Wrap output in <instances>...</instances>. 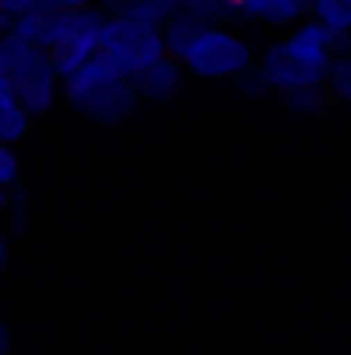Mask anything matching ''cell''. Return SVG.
Returning <instances> with one entry per match:
<instances>
[{"mask_svg":"<svg viewBox=\"0 0 351 355\" xmlns=\"http://www.w3.org/2000/svg\"><path fill=\"white\" fill-rule=\"evenodd\" d=\"M67 103H71L83 120H91V124L120 128V124H128V120L137 116L141 95L132 87V79H112V83H99V87H87V91H79V95H71Z\"/></svg>","mask_w":351,"mask_h":355,"instance_id":"8992f818","label":"cell"},{"mask_svg":"<svg viewBox=\"0 0 351 355\" xmlns=\"http://www.w3.org/2000/svg\"><path fill=\"white\" fill-rule=\"evenodd\" d=\"M327 87H306V91H289V95H281V103L289 107V112H298V116H323L327 112Z\"/></svg>","mask_w":351,"mask_h":355,"instance_id":"2e32d148","label":"cell"},{"mask_svg":"<svg viewBox=\"0 0 351 355\" xmlns=\"http://www.w3.org/2000/svg\"><path fill=\"white\" fill-rule=\"evenodd\" d=\"M289 42H293L302 54H310V58H323V62L335 58V33L323 29L314 17H306L302 25H293V29H289Z\"/></svg>","mask_w":351,"mask_h":355,"instance_id":"8fae6325","label":"cell"},{"mask_svg":"<svg viewBox=\"0 0 351 355\" xmlns=\"http://www.w3.org/2000/svg\"><path fill=\"white\" fill-rule=\"evenodd\" d=\"M0 186L4 190L21 186V153L12 145H0Z\"/></svg>","mask_w":351,"mask_h":355,"instance_id":"d6986e66","label":"cell"},{"mask_svg":"<svg viewBox=\"0 0 351 355\" xmlns=\"http://www.w3.org/2000/svg\"><path fill=\"white\" fill-rule=\"evenodd\" d=\"M99 8H103L108 17H116V12H128V8H132V0H99Z\"/></svg>","mask_w":351,"mask_h":355,"instance_id":"7402d4cb","label":"cell"},{"mask_svg":"<svg viewBox=\"0 0 351 355\" xmlns=\"http://www.w3.org/2000/svg\"><path fill=\"white\" fill-rule=\"evenodd\" d=\"M4 75L29 116H46L62 99V75H58L50 50H37V46L8 37L4 42Z\"/></svg>","mask_w":351,"mask_h":355,"instance_id":"6da1fadb","label":"cell"},{"mask_svg":"<svg viewBox=\"0 0 351 355\" xmlns=\"http://www.w3.org/2000/svg\"><path fill=\"white\" fill-rule=\"evenodd\" d=\"M0 355H12V327L0 318Z\"/></svg>","mask_w":351,"mask_h":355,"instance_id":"cb8c5ba5","label":"cell"},{"mask_svg":"<svg viewBox=\"0 0 351 355\" xmlns=\"http://www.w3.org/2000/svg\"><path fill=\"white\" fill-rule=\"evenodd\" d=\"M203 33H207V25H203V21H194L190 12H178L174 21H170V25L162 29V37H166V54L182 62V58H186V54L194 50V42H198Z\"/></svg>","mask_w":351,"mask_h":355,"instance_id":"7c38bea8","label":"cell"},{"mask_svg":"<svg viewBox=\"0 0 351 355\" xmlns=\"http://www.w3.org/2000/svg\"><path fill=\"white\" fill-rule=\"evenodd\" d=\"M103 21H108V12H103L99 4H95V8H67L62 33H58L54 50H50V58H54V67H58L62 83H67L71 75H79L91 58L99 54V33H103Z\"/></svg>","mask_w":351,"mask_h":355,"instance_id":"5b68a950","label":"cell"},{"mask_svg":"<svg viewBox=\"0 0 351 355\" xmlns=\"http://www.w3.org/2000/svg\"><path fill=\"white\" fill-rule=\"evenodd\" d=\"M25 223H29V190H25V182H21V186H12V194H8V236H21Z\"/></svg>","mask_w":351,"mask_h":355,"instance_id":"ac0fdd59","label":"cell"},{"mask_svg":"<svg viewBox=\"0 0 351 355\" xmlns=\"http://www.w3.org/2000/svg\"><path fill=\"white\" fill-rule=\"evenodd\" d=\"M8 248H12V236H8V227L0 223V272H4V265H8Z\"/></svg>","mask_w":351,"mask_h":355,"instance_id":"603a6c76","label":"cell"},{"mask_svg":"<svg viewBox=\"0 0 351 355\" xmlns=\"http://www.w3.org/2000/svg\"><path fill=\"white\" fill-rule=\"evenodd\" d=\"M182 83H186V67L178 58H162V62L145 67L141 75H132V87L141 95V103H166L182 91Z\"/></svg>","mask_w":351,"mask_h":355,"instance_id":"ba28073f","label":"cell"},{"mask_svg":"<svg viewBox=\"0 0 351 355\" xmlns=\"http://www.w3.org/2000/svg\"><path fill=\"white\" fill-rule=\"evenodd\" d=\"M4 42H8V37H4ZM4 42H0V71H4Z\"/></svg>","mask_w":351,"mask_h":355,"instance_id":"83f0119b","label":"cell"},{"mask_svg":"<svg viewBox=\"0 0 351 355\" xmlns=\"http://www.w3.org/2000/svg\"><path fill=\"white\" fill-rule=\"evenodd\" d=\"M178 12H182V0H132V8L124 17H137V21L153 25V29H166Z\"/></svg>","mask_w":351,"mask_h":355,"instance_id":"5bb4252c","label":"cell"},{"mask_svg":"<svg viewBox=\"0 0 351 355\" xmlns=\"http://www.w3.org/2000/svg\"><path fill=\"white\" fill-rule=\"evenodd\" d=\"M310 17L335 37H351V0H310Z\"/></svg>","mask_w":351,"mask_h":355,"instance_id":"4fadbf2b","label":"cell"},{"mask_svg":"<svg viewBox=\"0 0 351 355\" xmlns=\"http://www.w3.org/2000/svg\"><path fill=\"white\" fill-rule=\"evenodd\" d=\"M236 91L248 95V99H261V95H268L273 87H268V79L261 75V67H252V71H244V75L236 79Z\"/></svg>","mask_w":351,"mask_h":355,"instance_id":"ffe728a7","label":"cell"},{"mask_svg":"<svg viewBox=\"0 0 351 355\" xmlns=\"http://www.w3.org/2000/svg\"><path fill=\"white\" fill-rule=\"evenodd\" d=\"M182 67H186V75H194V79H240L244 71H252L257 67V54H252V46L236 33V29H228V25H207V33L194 42V50L182 58Z\"/></svg>","mask_w":351,"mask_h":355,"instance_id":"3957f363","label":"cell"},{"mask_svg":"<svg viewBox=\"0 0 351 355\" xmlns=\"http://www.w3.org/2000/svg\"><path fill=\"white\" fill-rule=\"evenodd\" d=\"M8 194H12V190H4V186H0V219L8 215Z\"/></svg>","mask_w":351,"mask_h":355,"instance_id":"4316f807","label":"cell"},{"mask_svg":"<svg viewBox=\"0 0 351 355\" xmlns=\"http://www.w3.org/2000/svg\"><path fill=\"white\" fill-rule=\"evenodd\" d=\"M232 4H240V0H232Z\"/></svg>","mask_w":351,"mask_h":355,"instance_id":"4dcf8cb0","label":"cell"},{"mask_svg":"<svg viewBox=\"0 0 351 355\" xmlns=\"http://www.w3.org/2000/svg\"><path fill=\"white\" fill-rule=\"evenodd\" d=\"M33 4H37V0H0V8H4L8 17H25Z\"/></svg>","mask_w":351,"mask_h":355,"instance_id":"44dd1931","label":"cell"},{"mask_svg":"<svg viewBox=\"0 0 351 355\" xmlns=\"http://www.w3.org/2000/svg\"><path fill=\"white\" fill-rule=\"evenodd\" d=\"M331 62H335V58H331ZM331 62L302 54V50H298L289 37H285V42H273V46L264 50L261 58H257L261 75L268 79V87L277 91V95H289V91H306V87H327Z\"/></svg>","mask_w":351,"mask_h":355,"instance_id":"277c9868","label":"cell"},{"mask_svg":"<svg viewBox=\"0 0 351 355\" xmlns=\"http://www.w3.org/2000/svg\"><path fill=\"white\" fill-rule=\"evenodd\" d=\"M62 21H67V8L58 0H46V4H33L25 17H17L12 37L25 42V46H37V50H54V42L62 33Z\"/></svg>","mask_w":351,"mask_h":355,"instance_id":"52a82bcc","label":"cell"},{"mask_svg":"<svg viewBox=\"0 0 351 355\" xmlns=\"http://www.w3.org/2000/svg\"><path fill=\"white\" fill-rule=\"evenodd\" d=\"M302 4H306V8H310V0H302Z\"/></svg>","mask_w":351,"mask_h":355,"instance_id":"f1b7e54d","label":"cell"},{"mask_svg":"<svg viewBox=\"0 0 351 355\" xmlns=\"http://www.w3.org/2000/svg\"><path fill=\"white\" fill-rule=\"evenodd\" d=\"M302 12H310L302 0H240V4H236V17H240V21H257V25H273V29H293V25H302V21H306Z\"/></svg>","mask_w":351,"mask_h":355,"instance_id":"9c48e42d","label":"cell"},{"mask_svg":"<svg viewBox=\"0 0 351 355\" xmlns=\"http://www.w3.org/2000/svg\"><path fill=\"white\" fill-rule=\"evenodd\" d=\"M327 95L351 103V54H339L331 62V75H327Z\"/></svg>","mask_w":351,"mask_h":355,"instance_id":"e0dca14e","label":"cell"},{"mask_svg":"<svg viewBox=\"0 0 351 355\" xmlns=\"http://www.w3.org/2000/svg\"><path fill=\"white\" fill-rule=\"evenodd\" d=\"M58 4H62V8H95L99 0H58Z\"/></svg>","mask_w":351,"mask_h":355,"instance_id":"484cf974","label":"cell"},{"mask_svg":"<svg viewBox=\"0 0 351 355\" xmlns=\"http://www.w3.org/2000/svg\"><path fill=\"white\" fill-rule=\"evenodd\" d=\"M323 355H335V352H323Z\"/></svg>","mask_w":351,"mask_h":355,"instance_id":"f546056e","label":"cell"},{"mask_svg":"<svg viewBox=\"0 0 351 355\" xmlns=\"http://www.w3.org/2000/svg\"><path fill=\"white\" fill-rule=\"evenodd\" d=\"M12 25H17V17H8V12L0 8V42H4V37H12Z\"/></svg>","mask_w":351,"mask_h":355,"instance_id":"d4e9b609","label":"cell"},{"mask_svg":"<svg viewBox=\"0 0 351 355\" xmlns=\"http://www.w3.org/2000/svg\"><path fill=\"white\" fill-rule=\"evenodd\" d=\"M29 112H25V103L17 99V91L8 83V75L0 71V145H21V137L29 132Z\"/></svg>","mask_w":351,"mask_h":355,"instance_id":"30bf717a","label":"cell"},{"mask_svg":"<svg viewBox=\"0 0 351 355\" xmlns=\"http://www.w3.org/2000/svg\"><path fill=\"white\" fill-rule=\"evenodd\" d=\"M99 50L132 79V75H141L145 67H153V62H162V58H170L166 54V37H162V29H153V25H145V21H137V17H124V12H116V17H108L103 21V33H99Z\"/></svg>","mask_w":351,"mask_h":355,"instance_id":"7a4b0ae2","label":"cell"},{"mask_svg":"<svg viewBox=\"0 0 351 355\" xmlns=\"http://www.w3.org/2000/svg\"><path fill=\"white\" fill-rule=\"evenodd\" d=\"M182 12H190L203 25H228L236 17V4L232 0H182Z\"/></svg>","mask_w":351,"mask_h":355,"instance_id":"9a60e30c","label":"cell"}]
</instances>
